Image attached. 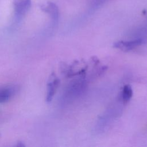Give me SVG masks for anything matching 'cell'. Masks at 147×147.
Masks as SVG:
<instances>
[{"label": "cell", "mask_w": 147, "mask_h": 147, "mask_svg": "<svg viewBox=\"0 0 147 147\" xmlns=\"http://www.w3.org/2000/svg\"><path fill=\"white\" fill-rule=\"evenodd\" d=\"M31 0H13L16 18L19 20L24 16L31 6Z\"/></svg>", "instance_id": "cell-1"}, {"label": "cell", "mask_w": 147, "mask_h": 147, "mask_svg": "<svg viewBox=\"0 0 147 147\" xmlns=\"http://www.w3.org/2000/svg\"><path fill=\"white\" fill-rule=\"evenodd\" d=\"M142 42L141 39L131 41H118L114 44L113 47L123 51H129L140 45Z\"/></svg>", "instance_id": "cell-2"}, {"label": "cell", "mask_w": 147, "mask_h": 147, "mask_svg": "<svg viewBox=\"0 0 147 147\" xmlns=\"http://www.w3.org/2000/svg\"><path fill=\"white\" fill-rule=\"evenodd\" d=\"M60 84V80L57 78L55 74H52L49 81L48 83V89L46 100L47 102H50L56 92V91Z\"/></svg>", "instance_id": "cell-3"}, {"label": "cell", "mask_w": 147, "mask_h": 147, "mask_svg": "<svg viewBox=\"0 0 147 147\" xmlns=\"http://www.w3.org/2000/svg\"><path fill=\"white\" fill-rule=\"evenodd\" d=\"M42 10L48 13L52 19L56 21L59 17V9L57 6L53 2H49L45 5L41 7Z\"/></svg>", "instance_id": "cell-4"}, {"label": "cell", "mask_w": 147, "mask_h": 147, "mask_svg": "<svg viewBox=\"0 0 147 147\" xmlns=\"http://www.w3.org/2000/svg\"><path fill=\"white\" fill-rule=\"evenodd\" d=\"M16 89L13 87H0V103L8 101L15 93Z\"/></svg>", "instance_id": "cell-5"}, {"label": "cell", "mask_w": 147, "mask_h": 147, "mask_svg": "<svg viewBox=\"0 0 147 147\" xmlns=\"http://www.w3.org/2000/svg\"><path fill=\"white\" fill-rule=\"evenodd\" d=\"M133 95V90L131 87L129 85L126 84L124 86L122 91V99L124 103H127L130 99L131 98Z\"/></svg>", "instance_id": "cell-6"}]
</instances>
